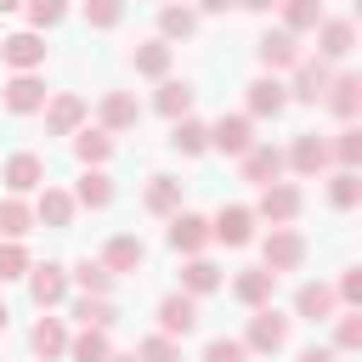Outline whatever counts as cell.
Listing matches in <instances>:
<instances>
[{
  "mask_svg": "<svg viewBox=\"0 0 362 362\" xmlns=\"http://www.w3.org/2000/svg\"><path fill=\"white\" fill-rule=\"evenodd\" d=\"M74 209H79V204H74V192L45 187V192H40V204H34V221H40V226H68V221H74Z\"/></svg>",
  "mask_w": 362,
  "mask_h": 362,
  "instance_id": "cell-26",
  "label": "cell"
},
{
  "mask_svg": "<svg viewBox=\"0 0 362 362\" xmlns=\"http://www.w3.org/2000/svg\"><path fill=\"white\" fill-rule=\"evenodd\" d=\"M136 119H141V107H136L130 90H107V96H102V130H107V136H113V130H130Z\"/></svg>",
  "mask_w": 362,
  "mask_h": 362,
  "instance_id": "cell-25",
  "label": "cell"
},
{
  "mask_svg": "<svg viewBox=\"0 0 362 362\" xmlns=\"http://www.w3.org/2000/svg\"><path fill=\"white\" fill-rule=\"evenodd\" d=\"M147 209L153 215H175L181 209V181L175 175H153L147 181Z\"/></svg>",
  "mask_w": 362,
  "mask_h": 362,
  "instance_id": "cell-36",
  "label": "cell"
},
{
  "mask_svg": "<svg viewBox=\"0 0 362 362\" xmlns=\"http://www.w3.org/2000/svg\"><path fill=\"white\" fill-rule=\"evenodd\" d=\"M283 6V28L288 34H311L322 23V0H277Z\"/></svg>",
  "mask_w": 362,
  "mask_h": 362,
  "instance_id": "cell-35",
  "label": "cell"
},
{
  "mask_svg": "<svg viewBox=\"0 0 362 362\" xmlns=\"http://www.w3.org/2000/svg\"><path fill=\"white\" fill-rule=\"evenodd\" d=\"M68 311L79 317V328H102V334H107V328L119 322V305H113L107 294H79V300H74Z\"/></svg>",
  "mask_w": 362,
  "mask_h": 362,
  "instance_id": "cell-23",
  "label": "cell"
},
{
  "mask_svg": "<svg viewBox=\"0 0 362 362\" xmlns=\"http://www.w3.org/2000/svg\"><path fill=\"white\" fill-rule=\"evenodd\" d=\"M334 300H339V305H362V266H345V277H339Z\"/></svg>",
  "mask_w": 362,
  "mask_h": 362,
  "instance_id": "cell-47",
  "label": "cell"
},
{
  "mask_svg": "<svg viewBox=\"0 0 362 362\" xmlns=\"http://www.w3.org/2000/svg\"><path fill=\"white\" fill-rule=\"evenodd\" d=\"M322 102L334 107V119H339V124H356V113H362V79H356V74H339V79H328Z\"/></svg>",
  "mask_w": 362,
  "mask_h": 362,
  "instance_id": "cell-15",
  "label": "cell"
},
{
  "mask_svg": "<svg viewBox=\"0 0 362 362\" xmlns=\"http://www.w3.org/2000/svg\"><path fill=\"white\" fill-rule=\"evenodd\" d=\"M68 356H74V362H107V356H113V345H107V334H102V328H79V334L68 339Z\"/></svg>",
  "mask_w": 362,
  "mask_h": 362,
  "instance_id": "cell-33",
  "label": "cell"
},
{
  "mask_svg": "<svg viewBox=\"0 0 362 362\" xmlns=\"http://www.w3.org/2000/svg\"><path fill=\"white\" fill-rule=\"evenodd\" d=\"M300 362H334V351H322V345H305V351H300Z\"/></svg>",
  "mask_w": 362,
  "mask_h": 362,
  "instance_id": "cell-48",
  "label": "cell"
},
{
  "mask_svg": "<svg viewBox=\"0 0 362 362\" xmlns=\"http://www.w3.org/2000/svg\"><path fill=\"white\" fill-rule=\"evenodd\" d=\"M204 362H249V351H243V339H209Z\"/></svg>",
  "mask_w": 362,
  "mask_h": 362,
  "instance_id": "cell-46",
  "label": "cell"
},
{
  "mask_svg": "<svg viewBox=\"0 0 362 362\" xmlns=\"http://www.w3.org/2000/svg\"><path fill=\"white\" fill-rule=\"evenodd\" d=\"M209 238H215V243H226V249H243V243L255 238V209H243V204H226V209L209 221Z\"/></svg>",
  "mask_w": 362,
  "mask_h": 362,
  "instance_id": "cell-10",
  "label": "cell"
},
{
  "mask_svg": "<svg viewBox=\"0 0 362 362\" xmlns=\"http://www.w3.org/2000/svg\"><path fill=\"white\" fill-rule=\"evenodd\" d=\"M34 232V209L11 192V198H0V238H28Z\"/></svg>",
  "mask_w": 362,
  "mask_h": 362,
  "instance_id": "cell-34",
  "label": "cell"
},
{
  "mask_svg": "<svg viewBox=\"0 0 362 362\" xmlns=\"http://www.w3.org/2000/svg\"><path fill=\"white\" fill-rule=\"evenodd\" d=\"M328 153L339 158V170H356V164H362V130H356V124H345V130L334 136V147H328Z\"/></svg>",
  "mask_w": 362,
  "mask_h": 362,
  "instance_id": "cell-40",
  "label": "cell"
},
{
  "mask_svg": "<svg viewBox=\"0 0 362 362\" xmlns=\"http://www.w3.org/2000/svg\"><path fill=\"white\" fill-rule=\"evenodd\" d=\"M334 305H339V300H334V288H328V283H300V294H294V311H300L305 322H328V317H334Z\"/></svg>",
  "mask_w": 362,
  "mask_h": 362,
  "instance_id": "cell-22",
  "label": "cell"
},
{
  "mask_svg": "<svg viewBox=\"0 0 362 362\" xmlns=\"http://www.w3.org/2000/svg\"><path fill=\"white\" fill-rule=\"evenodd\" d=\"M74 204H85V209H107V204H113V181L102 175V164H90V170L79 175V187H74Z\"/></svg>",
  "mask_w": 362,
  "mask_h": 362,
  "instance_id": "cell-30",
  "label": "cell"
},
{
  "mask_svg": "<svg viewBox=\"0 0 362 362\" xmlns=\"http://www.w3.org/2000/svg\"><path fill=\"white\" fill-rule=\"evenodd\" d=\"M300 187H288V181H266V192H260V204H255V215L260 221H272V226H288L294 215H300Z\"/></svg>",
  "mask_w": 362,
  "mask_h": 362,
  "instance_id": "cell-5",
  "label": "cell"
},
{
  "mask_svg": "<svg viewBox=\"0 0 362 362\" xmlns=\"http://www.w3.org/2000/svg\"><path fill=\"white\" fill-rule=\"evenodd\" d=\"M192 328H198V300H192V294H181V288H175V294H164V300H158V334L187 339Z\"/></svg>",
  "mask_w": 362,
  "mask_h": 362,
  "instance_id": "cell-7",
  "label": "cell"
},
{
  "mask_svg": "<svg viewBox=\"0 0 362 362\" xmlns=\"http://www.w3.org/2000/svg\"><path fill=\"white\" fill-rule=\"evenodd\" d=\"M260 260H266V272H300L305 266V238L294 226H272L266 243H260Z\"/></svg>",
  "mask_w": 362,
  "mask_h": 362,
  "instance_id": "cell-1",
  "label": "cell"
},
{
  "mask_svg": "<svg viewBox=\"0 0 362 362\" xmlns=\"http://www.w3.org/2000/svg\"><path fill=\"white\" fill-rule=\"evenodd\" d=\"M153 107H158L170 124H175V119H187V113H192V85H187V79H164V85H158V96H153Z\"/></svg>",
  "mask_w": 362,
  "mask_h": 362,
  "instance_id": "cell-29",
  "label": "cell"
},
{
  "mask_svg": "<svg viewBox=\"0 0 362 362\" xmlns=\"http://www.w3.org/2000/svg\"><path fill=\"white\" fill-rule=\"evenodd\" d=\"M170 147H175L181 158H198V153L209 147V124H198L192 113H187V119H175V130H170Z\"/></svg>",
  "mask_w": 362,
  "mask_h": 362,
  "instance_id": "cell-31",
  "label": "cell"
},
{
  "mask_svg": "<svg viewBox=\"0 0 362 362\" xmlns=\"http://www.w3.org/2000/svg\"><path fill=\"white\" fill-rule=\"evenodd\" d=\"M107 153H113V136L96 124V130H74V158L90 170V164H107Z\"/></svg>",
  "mask_w": 362,
  "mask_h": 362,
  "instance_id": "cell-32",
  "label": "cell"
},
{
  "mask_svg": "<svg viewBox=\"0 0 362 362\" xmlns=\"http://www.w3.org/2000/svg\"><path fill=\"white\" fill-rule=\"evenodd\" d=\"M204 243H209V221L192 215V209H175V215H170V249H175V255H198Z\"/></svg>",
  "mask_w": 362,
  "mask_h": 362,
  "instance_id": "cell-16",
  "label": "cell"
},
{
  "mask_svg": "<svg viewBox=\"0 0 362 362\" xmlns=\"http://www.w3.org/2000/svg\"><path fill=\"white\" fill-rule=\"evenodd\" d=\"M17 277H28V249H23V238H6L0 243V283H17Z\"/></svg>",
  "mask_w": 362,
  "mask_h": 362,
  "instance_id": "cell-39",
  "label": "cell"
},
{
  "mask_svg": "<svg viewBox=\"0 0 362 362\" xmlns=\"http://www.w3.org/2000/svg\"><path fill=\"white\" fill-rule=\"evenodd\" d=\"M6 317H11V311H6V300H0V334H6Z\"/></svg>",
  "mask_w": 362,
  "mask_h": 362,
  "instance_id": "cell-52",
  "label": "cell"
},
{
  "mask_svg": "<svg viewBox=\"0 0 362 362\" xmlns=\"http://www.w3.org/2000/svg\"><path fill=\"white\" fill-rule=\"evenodd\" d=\"M28 345H34V356H40V362L62 356V351H68V328H62V317H40V322H34V334H28Z\"/></svg>",
  "mask_w": 362,
  "mask_h": 362,
  "instance_id": "cell-28",
  "label": "cell"
},
{
  "mask_svg": "<svg viewBox=\"0 0 362 362\" xmlns=\"http://www.w3.org/2000/svg\"><path fill=\"white\" fill-rule=\"evenodd\" d=\"M0 57H6L17 74H34V68L45 62V40H40V28H23V34L0 40Z\"/></svg>",
  "mask_w": 362,
  "mask_h": 362,
  "instance_id": "cell-13",
  "label": "cell"
},
{
  "mask_svg": "<svg viewBox=\"0 0 362 362\" xmlns=\"http://www.w3.org/2000/svg\"><path fill=\"white\" fill-rule=\"evenodd\" d=\"M23 6H28V23L34 28H57L68 17V0H23Z\"/></svg>",
  "mask_w": 362,
  "mask_h": 362,
  "instance_id": "cell-45",
  "label": "cell"
},
{
  "mask_svg": "<svg viewBox=\"0 0 362 362\" xmlns=\"http://www.w3.org/2000/svg\"><path fill=\"white\" fill-rule=\"evenodd\" d=\"M17 6H23V0H0V11H17Z\"/></svg>",
  "mask_w": 362,
  "mask_h": 362,
  "instance_id": "cell-51",
  "label": "cell"
},
{
  "mask_svg": "<svg viewBox=\"0 0 362 362\" xmlns=\"http://www.w3.org/2000/svg\"><path fill=\"white\" fill-rule=\"evenodd\" d=\"M0 181H6V192H40L45 187V158L40 153H11L6 158V170H0Z\"/></svg>",
  "mask_w": 362,
  "mask_h": 362,
  "instance_id": "cell-9",
  "label": "cell"
},
{
  "mask_svg": "<svg viewBox=\"0 0 362 362\" xmlns=\"http://www.w3.org/2000/svg\"><path fill=\"white\" fill-rule=\"evenodd\" d=\"M130 68H136L141 79H170V40H147V45H136V51H130Z\"/></svg>",
  "mask_w": 362,
  "mask_h": 362,
  "instance_id": "cell-24",
  "label": "cell"
},
{
  "mask_svg": "<svg viewBox=\"0 0 362 362\" xmlns=\"http://www.w3.org/2000/svg\"><path fill=\"white\" fill-rule=\"evenodd\" d=\"M311 34H317V57H322V62H339V57H351V45H356V23H351V17H322Z\"/></svg>",
  "mask_w": 362,
  "mask_h": 362,
  "instance_id": "cell-8",
  "label": "cell"
},
{
  "mask_svg": "<svg viewBox=\"0 0 362 362\" xmlns=\"http://www.w3.org/2000/svg\"><path fill=\"white\" fill-rule=\"evenodd\" d=\"M107 362H141V356H136V351H130V356H107Z\"/></svg>",
  "mask_w": 362,
  "mask_h": 362,
  "instance_id": "cell-53",
  "label": "cell"
},
{
  "mask_svg": "<svg viewBox=\"0 0 362 362\" xmlns=\"http://www.w3.org/2000/svg\"><path fill=\"white\" fill-rule=\"evenodd\" d=\"M215 288H221V266H215V260H204V255H192V260L181 266V294H192V300H198V294H215Z\"/></svg>",
  "mask_w": 362,
  "mask_h": 362,
  "instance_id": "cell-27",
  "label": "cell"
},
{
  "mask_svg": "<svg viewBox=\"0 0 362 362\" xmlns=\"http://www.w3.org/2000/svg\"><path fill=\"white\" fill-rule=\"evenodd\" d=\"M141 260H147V243H141V238H130V232L107 238V249H102V266H107L113 277H124V272H141Z\"/></svg>",
  "mask_w": 362,
  "mask_h": 362,
  "instance_id": "cell-18",
  "label": "cell"
},
{
  "mask_svg": "<svg viewBox=\"0 0 362 362\" xmlns=\"http://www.w3.org/2000/svg\"><path fill=\"white\" fill-rule=\"evenodd\" d=\"M288 107V85L277 79V74H260L255 85H249V119H277Z\"/></svg>",
  "mask_w": 362,
  "mask_h": 362,
  "instance_id": "cell-14",
  "label": "cell"
},
{
  "mask_svg": "<svg viewBox=\"0 0 362 362\" xmlns=\"http://www.w3.org/2000/svg\"><path fill=\"white\" fill-rule=\"evenodd\" d=\"M328 62L322 57H300L294 62V85H288V102H322V90H328Z\"/></svg>",
  "mask_w": 362,
  "mask_h": 362,
  "instance_id": "cell-11",
  "label": "cell"
},
{
  "mask_svg": "<svg viewBox=\"0 0 362 362\" xmlns=\"http://www.w3.org/2000/svg\"><path fill=\"white\" fill-rule=\"evenodd\" d=\"M356 198H362V181H356V170H339V175L328 181V204H334V209H356Z\"/></svg>",
  "mask_w": 362,
  "mask_h": 362,
  "instance_id": "cell-41",
  "label": "cell"
},
{
  "mask_svg": "<svg viewBox=\"0 0 362 362\" xmlns=\"http://www.w3.org/2000/svg\"><path fill=\"white\" fill-rule=\"evenodd\" d=\"M198 28V11L192 6H164L158 11V40H187Z\"/></svg>",
  "mask_w": 362,
  "mask_h": 362,
  "instance_id": "cell-37",
  "label": "cell"
},
{
  "mask_svg": "<svg viewBox=\"0 0 362 362\" xmlns=\"http://www.w3.org/2000/svg\"><path fill=\"white\" fill-rule=\"evenodd\" d=\"M328 141L322 136H294V147L283 153V170H294V175H322L328 170Z\"/></svg>",
  "mask_w": 362,
  "mask_h": 362,
  "instance_id": "cell-12",
  "label": "cell"
},
{
  "mask_svg": "<svg viewBox=\"0 0 362 362\" xmlns=\"http://www.w3.org/2000/svg\"><path fill=\"white\" fill-rule=\"evenodd\" d=\"M136 356H141V362H181V345H175L170 334H147V339L136 345Z\"/></svg>",
  "mask_w": 362,
  "mask_h": 362,
  "instance_id": "cell-42",
  "label": "cell"
},
{
  "mask_svg": "<svg viewBox=\"0 0 362 362\" xmlns=\"http://www.w3.org/2000/svg\"><path fill=\"white\" fill-rule=\"evenodd\" d=\"M232 294H238L249 311H255V305H272V294H277V272H266V266H255V272H238Z\"/></svg>",
  "mask_w": 362,
  "mask_h": 362,
  "instance_id": "cell-21",
  "label": "cell"
},
{
  "mask_svg": "<svg viewBox=\"0 0 362 362\" xmlns=\"http://www.w3.org/2000/svg\"><path fill=\"white\" fill-rule=\"evenodd\" d=\"M283 175V147H272V141H255L249 153H243V181H277Z\"/></svg>",
  "mask_w": 362,
  "mask_h": 362,
  "instance_id": "cell-20",
  "label": "cell"
},
{
  "mask_svg": "<svg viewBox=\"0 0 362 362\" xmlns=\"http://www.w3.org/2000/svg\"><path fill=\"white\" fill-rule=\"evenodd\" d=\"M283 345H288V317H283V311H272V305H255L249 334H243V351L272 356V351H283Z\"/></svg>",
  "mask_w": 362,
  "mask_h": 362,
  "instance_id": "cell-2",
  "label": "cell"
},
{
  "mask_svg": "<svg viewBox=\"0 0 362 362\" xmlns=\"http://www.w3.org/2000/svg\"><path fill=\"white\" fill-rule=\"evenodd\" d=\"M255 57H260V68H266V74L294 68V62H300V34H288V28H266V34L255 40Z\"/></svg>",
  "mask_w": 362,
  "mask_h": 362,
  "instance_id": "cell-3",
  "label": "cell"
},
{
  "mask_svg": "<svg viewBox=\"0 0 362 362\" xmlns=\"http://www.w3.org/2000/svg\"><path fill=\"white\" fill-rule=\"evenodd\" d=\"M124 17V0H85V23L90 28H119Z\"/></svg>",
  "mask_w": 362,
  "mask_h": 362,
  "instance_id": "cell-44",
  "label": "cell"
},
{
  "mask_svg": "<svg viewBox=\"0 0 362 362\" xmlns=\"http://www.w3.org/2000/svg\"><path fill=\"white\" fill-rule=\"evenodd\" d=\"M198 6H204V11H232L238 0H198Z\"/></svg>",
  "mask_w": 362,
  "mask_h": 362,
  "instance_id": "cell-49",
  "label": "cell"
},
{
  "mask_svg": "<svg viewBox=\"0 0 362 362\" xmlns=\"http://www.w3.org/2000/svg\"><path fill=\"white\" fill-rule=\"evenodd\" d=\"M238 6H249V11H272L277 0H238Z\"/></svg>",
  "mask_w": 362,
  "mask_h": 362,
  "instance_id": "cell-50",
  "label": "cell"
},
{
  "mask_svg": "<svg viewBox=\"0 0 362 362\" xmlns=\"http://www.w3.org/2000/svg\"><path fill=\"white\" fill-rule=\"evenodd\" d=\"M79 124H85V102H79L74 90L51 96V107H45V130H51V136H74Z\"/></svg>",
  "mask_w": 362,
  "mask_h": 362,
  "instance_id": "cell-19",
  "label": "cell"
},
{
  "mask_svg": "<svg viewBox=\"0 0 362 362\" xmlns=\"http://www.w3.org/2000/svg\"><path fill=\"white\" fill-rule=\"evenodd\" d=\"M209 147H221V153L243 158V153L255 147V124H249V113H221V119L209 124Z\"/></svg>",
  "mask_w": 362,
  "mask_h": 362,
  "instance_id": "cell-4",
  "label": "cell"
},
{
  "mask_svg": "<svg viewBox=\"0 0 362 362\" xmlns=\"http://www.w3.org/2000/svg\"><path fill=\"white\" fill-rule=\"evenodd\" d=\"M334 345H339V351H362V311H356V305H345V317H339V328H334Z\"/></svg>",
  "mask_w": 362,
  "mask_h": 362,
  "instance_id": "cell-43",
  "label": "cell"
},
{
  "mask_svg": "<svg viewBox=\"0 0 362 362\" xmlns=\"http://www.w3.org/2000/svg\"><path fill=\"white\" fill-rule=\"evenodd\" d=\"M0 102H6L11 113H40V107H45V79H40V74H11V85L0 90Z\"/></svg>",
  "mask_w": 362,
  "mask_h": 362,
  "instance_id": "cell-17",
  "label": "cell"
},
{
  "mask_svg": "<svg viewBox=\"0 0 362 362\" xmlns=\"http://www.w3.org/2000/svg\"><path fill=\"white\" fill-rule=\"evenodd\" d=\"M68 283H79V294H113V272L102 260H79Z\"/></svg>",
  "mask_w": 362,
  "mask_h": 362,
  "instance_id": "cell-38",
  "label": "cell"
},
{
  "mask_svg": "<svg viewBox=\"0 0 362 362\" xmlns=\"http://www.w3.org/2000/svg\"><path fill=\"white\" fill-rule=\"evenodd\" d=\"M68 272L57 266V260H45V266H28V294H34V305L40 311H51V305H62L68 300Z\"/></svg>",
  "mask_w": 362,
  "mask_h": 362,
  "instance_id": "cell-6",
  "label": "cell"
}]
</instances>
